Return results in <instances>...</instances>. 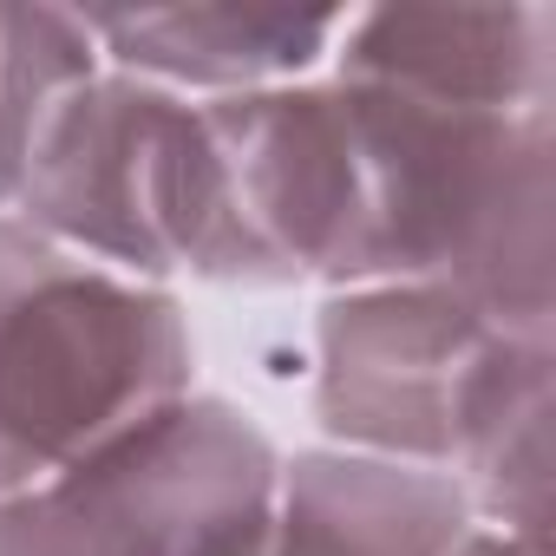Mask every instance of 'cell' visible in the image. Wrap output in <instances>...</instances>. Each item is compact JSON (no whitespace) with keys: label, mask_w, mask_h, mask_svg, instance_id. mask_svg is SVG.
<instances>
[{"label":"cell","mask_w":556,"mask_h":556,"mask_svg":"<svg viewBox=\"0 0 556 556\" xmlns=\"http://www.w3.org/2000/svg\"><path fill=\"white\" fill-rule=\"evenodd\" d=\"M556 361V334H517L439 282L328 289L315 308V419L328 445L452 471L491 400Z\"/></svg>","instance_id":"cell-4"},{"label":"cell","mask_w":556,"mask_h":556,"mask_svg":"<svg viewBox=\"0 0 556 556\" xmlns=\"http://www.w3.org/2000/svg\"><path fill=\"white\" fill-rule=\"evenodd\" d=\"M478 530L452 471L308 445L282 458L268 556H458Z\"/></svg>","instance_id":"cell-8"},{"label":"cell","mask_w":556,"mask_h":556,"mask_svg":"<svg viewBox=\"0 0 556 556\" xmlns=\"http://www.w3.org/2000/svg\"><path fill=\"white\" fill-rule=\"evenodd\" d=\"M328 79L465 112H556V14L361 8L341 21Z\"/></svg>","instance_id":"cell-7"},{"label":"cell","mask_w":556,"mask_h":556,"mask_svg":"<svg viewBox=\"0 0 556 556\" xmlns=\"http://www.w3.org/2000/svg\"><path fill=\"white\" fill-rule=\"evenodd\" d=\"M177 289L131 282L0 216V497L53 484L151 406L190 393Z\"/></svg>","instance_id":"cell-2"},{"label":"cell","mask_w":556,"mask_h":556,"mask_svg":"<svg viewBox=\"0 0 556 556\" xmlns=\"http://www.w3.org/2000/svg\"><path fill=\"white\" fill-rule=\"evenodd\" d=\"M282 452L216 393H177L40 484L73 556H268Z\"/></svg>","instance_id":"cell-5"},{"label":"cell","mask_w":556,"mask_h":556,"mask_svg":"<svg viewBox=\"0 0 556 556\" xmlns=\"http://www.w3.org/2000/svg\"><path fill=\"white\" fill-rule=\"evenodd\" d=\"M458 556H549L543 543H523V536H504V530H471L465 543H458Z\"/></svg>","instance_id":"cell-10"},{"label":"cell","mask_w":556,"mask_h":556,"mask_svg":"<svg viewBox=\"0 0 556 556\" xmlns=\"http://www.w3.org/2000/svg\"><path fill=\"white\" fill-rule=\"evenodd\" d=\"M99 60L184 99H236L321 79L348 14L295 8H92Z\"/></svg>","instance_id":"cell-9"},{"label":"cell","mask_w":556,"mask_h":556,"mask_svg":"<svg viewBox=\"0 0 556 556\" xmlns=\"http://www.w3.org/2000/svg\"><path fill=\"white\" fill-rule=\"evenodd\" d=\"M341 105L361 197L341 289L439 282L517 334H556V112L374 86H341Z\"/></svg>","instance_id":"cell-1"},{"label":"cell","mask_w":556,"mask_h":556,"mask_svg":"<svg viewBox=\"0 0 556 556\" xmlns=\"http://www.w3.org/2000/svg\"><path fill=\"white\" fill-rule=\"evenodd\" d=\"M8 216L151 289L197 275L210 236L203 105L99 66L53 105Z\"/></svg>","instance_id":"cell-3"},{"label":"cell","mask_w":556,"mask_h":556,"mask_svg":"<svg viewBox=\"0 0 556 556\" xmlns=\"http://www.w3.org/2000/svg\"><path fill=\"white\" fill-rule=\"evenodd\" d=\"M210 138V236L197 282L223 289H341L354 249V138L341 86L302 79L197 99Z\"/></svg>","instance_id":"cell-6"}]
</instances>
